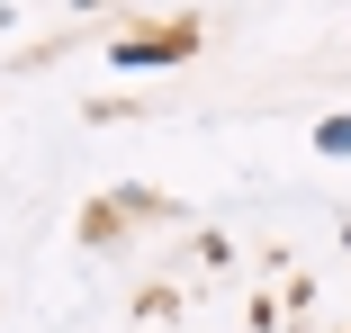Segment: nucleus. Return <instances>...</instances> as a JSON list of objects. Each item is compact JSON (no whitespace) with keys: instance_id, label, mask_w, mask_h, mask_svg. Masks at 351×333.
Segmentation results:
<instances>
[{"instance_id":"nucleus-3","label":"nucleus","mask_w":351,"mask_h":333,"mask_svg":"<svg viewBox=\"0 0 351 333\" xmlns=\"http://www.w3.org/2000/svg\"><path fill=\"white\" fill-rule=\"evenodd\" d=\"M73 10H82V0H73Z\"/></svg>"},{"instance_id":"nucleus-1","label":"nucleus","mask_w":351,"mask_h":333,"mask_svg":"<svg viewBox=\"0 0 351 333\" xmlns=\"http://www.w3.org/2000/svg\"><path fill=\"white\" fill-rule=\"evenodd\" d=\"M180 54H198V27L189 18L162 27V36H117V63H180Z\"/></svg>"},{"instance_id":"nucleus-2","label":"nucleus","mask_w":351,"mask_h":333,"mask_svg":"<svg viewBox=\"0 0 351 333\" xmlns=\"http://www.w3.org/2000/svg\"><path fill=\"white\" fill-rule=\"evenodd\" d=\"M315 145H324V153H351V117H324V126H315Z\"/></svg>"}]
</instances>
